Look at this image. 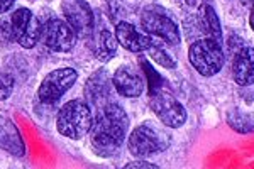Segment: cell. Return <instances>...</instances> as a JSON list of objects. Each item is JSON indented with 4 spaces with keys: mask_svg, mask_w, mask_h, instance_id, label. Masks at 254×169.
<instances>
[{
    "mask_svg": "<svg viewBox=\"0 0 254 169\" xmlns=\"http://www.w3.org/2000/svg\"><path fill=\"white\" fill-rule=\"evenodd\" d=\"M243 3H253V0H241Z\"/></svg>",
    "mask_w": 254,
    "mask_h": 169,
    "instance_id": "obj_25",
    "label": "cell"
},
{
    "mask_svg": "<svg viewBox=\"0 0 254 169\" xmlns=\"http://www.w3.org/2000/svg\"><path fill=\"white\" fill-rule=\"evenodd\" d=\"M126 169H158V166L153 163H146V161H134V163L126 164Z\"/></svg>",
    "mask_w": 254,
    "mask_h": 169,
    "instance_id": "obj_21",
    "label": "cell"
},
{
    "mask_svg": "<svg viewBox=\"0 0 254 169\" xmlns=\"http://www.w3.org/2000/svg\"><path fill=\"white\" fill-rule=\"evenodd\" d=\"M116 51H117V38L110 31H107V29H104V31L98 34L95 56L100 61H109L114 57Z\"/></svg>",
    "mask_w": 254,
    "mask_h": 169,
    "instance_id": "obj_16",
    "label": "cell"
},
{
    "mask_svg": "<svg viewBox=\"0 0 254 169\" xmlns=\"http://www.w3.org/2000/svg\"><path fill=\"white\" fill-rule=\"evenodd\" d=\"M110 86H109V76L105 69H98L88 78L87 86H85V97L88 100L90 107H95V109H102L109 97Z\"/></svg>",
    "mask_w": 254,
    "mask_h": 169,
    "instance_id": "obj_13",
    "label": "cell"
},
{
    "mask_svg": "<svg viewBox=\"0 0 254 169\" xmlns=\"http://www.w3.org/2000/svg\"><path fill=\"white\" fill-rule=\"evenodd\" d=\"M141 24L144 32L156 38L166 44H178L180 43V31L173 19H170L166 14L154 9H147L142 12Z\"/></svg>",
    "mask_w": 254,
    "mask_h": 169,
    "instance_id": "obj_7",
    "label": "cell"
},
{
    "mask_svg": "<svg viewBox=\"0 0 254 169\" xmlns=\"http://www.w3.org/2000/svg\"><path fill=\"white\" fill-rule=\"evenodd\" d=\"M78 80V73L73 68H58L44 78L38 90V98L44 105H55Z\"/></svg>",
    "mask_w": 254,
    "mask_h": 169,
    "instance_id": "obj_6",
    "label": "cell"
},
{
    "mask_svg": "<svg viewBox=\"0 0 254 169\" xmlns=\"http://www.w3.org/2000/svg\"><path fill=\"white\" fill-rule=\"evenodd\" d=\"M232 78L239 86L254 83V48H243L237 51L232 63Z\"/></svg>",
    "mask_w": 254,
    "mask_h": 169,
    "instance_id": "obj_14",
    "label": "cell"
},
{
    "mask_svg": "<svg viewBox=\"0 0 254 169\" xmlns=\"http://www.w3.org/2000/svg\"><path fill=\"white\" fill-rule=\"evenodd\" d=\"M166 144H163V134H158L153 127L139 125L129 135V152L136 158H147L163 151Z\"/></svg>",
    "mask_w": 254,
    "mask_h": 169,
    "instance_id": "obj_10",
    "label": "cell"
},
{
    "mask_svg": "<svg viewBox=\"0 0 254 169\" xmlns=\"http://www.w3.org/2000/svg\"><path fill=\"white\" fill-rule=\"evenodd\" d=\"M227 123L239 134H251V132H254V117L239 109H232L227 113Z\"/></svg>",
    "mask_w": 254,
    "mask_h": 169,
    "instance_id": "obj_17",
    "label": "cell"
},
{
    "mask_svg": "<svg viewBox=\"0 0 254 169\" xmlns=\"http://www.w3.org/2000/svg\"><path fill=\"white\" fill-rule=\"evenodd\" d=\"M112 83L116 86L119 95L126 98H137L141 97L146 88V83L142 76L139 75L136 69L129 66H121L112 76Z\"/></svg>",
    "mask_w": 254,
    "mask_h": 169,
    "instance_id": "obj_11",
    "label": "cell"
},
{
    "mask_svg": "<svg viewBox=\"0 0 254 169\" xmlns=\"http://www.w3.org/2000/svg\"><path fill=\"white\" fill-rule=\"evenodd\" d=\"M64 19L78 38H88L93 32V12L87 0H61Z\"/></svg>",
    "mask_w": 254,
    "mask_h": 169,
    "instance_id": "obj_8",
    "label": "cell"
},
{
    "mask_svg": "<svg viewBox=\"0 0 254 169\" xmlns=\"http://www.w3.org/2000/svg\"><path fill=\"white\" fill-rule=\"evenodd\" d=\"M41 39L46 44L51 51L56 53H68L75 48L76 43V34L66 20L61 19H51L46 22V26L43 27L41 32Z\"/></svg>",
    "mask_w": 254,
    "mask_h": 169,
    "instance_id": "obj_9",
    "label": "cell"
},
{
    "mask_svg": "<svg viewBox=\"0 0 254 169\" xmlns=\"http://www.w3.org/2000/svg\"><path fill=\"white\" fill-rule=\"evenodd\" d=\"M12 88H14V78L7 73H0V100L9 98Z\"/></svg>",
    "mask_w": 254,
    "mask_h": 169,
    "instance_id": "obj_20",
    "label": "cell"
},
{
    "mask_svg": "<svg viewBox=\"0 0 254 169\" xmlns=\"http://www.w3.org/2000/svg\"><path fill=\"white\" fill-rule=\"evenodd\" d=\"M151 109H153L154 115L165 123L166 127L171 129H178L187 122V110L185 107L180 104L173 97V93L168 88L159 86L153 93H149Z\"/></svg>",
    "mask_w": 254,
    "mask_h": 169,
    "instance_id": "obj_4",
    "label": "cell"
},
{
    "mask_svg": "<svg viewBox=\"0 0 254 169\" xmlns=\"http://www.w3.org/2000/svg\"><path fill=\"white\" fill-rule=\"evenodd\" d=\"M127 129H129V117L121 105L107 104L98 109L97 117L93 118L90 127V142L93 151L102 158L116 154L124 142Z\"/></svg>",
    "mask_w": 254,
    "mask_h": 169,
    "instance_id": "obj_1",
    "label": "cell"
},
{
    "mask_svg": "<svg viewBox=\"0 0 254 169\" xmlns=\"http://www.w3.org/2000/svg\"><path fill=\"white\" fill-rule=\"evenodd\" d=\"M183 2L188 3V5H193V3H195V0H183Z\"/></svg>",
    "mask_w": 254,
    "mask_h": 169,
    "instance_id": "obj_24",
    "label": "cell"
},
{
    "mask_svg": "<svg viewBox=\"0 0 254 169\" xmlns=\"http://www.w3.org/2000/svg\"><path fill=\"white\" fill-rule=\"evenodd\" d=\"M188 59L196 73H200L202 76H214L222 69L225 63L222 43L212 38L195 41L188 49Z\"/></svg>",
    "mask_w": 254,
    "mask_h": 169,
    "instance_id": "obj_3",
    "label": "cell"
},
{
    "mask_svg": "<svg viewBox=\"0 0 254 169\" xmlns=\"http://www.w3.org/2000/svg\"><path fill=\"white\" fill-rule=\"evenodd\" d=\"M116 38L117 43L122 48H126L130 53H142L147 51L153 44L149 36L146 32H141L137 27H134L129 22H119L116 26Z\"/></svg>",
    "mask_w": 254,
    "mask_h": 169,
    "instance_id": "obj_12",
    "label": "cell"
},
{
    "mask_svg": "<svg viewBox=\"0 0 254 169\" xmlns=\"http://www.w3.org/2000/svg\"><path fill=\"white\" fill-rule=\"evenodd\" d=\"M202 24L205 26L208 36H210L212 39L222 43V29H220V22H219V17H217L214 7H210V5L203 7V10H202Z\"/></svg>",
    "mask_w": 254,
    "mask_h": 169,
    "instance_id": "obj_18",
    "label": "cell"
},
{
    "mask_svg": "<svg viewBox=\"0 0 254 169\" xmlns=\"http://www.w3.org/2000/svg\"><path fill=\"white\" fill-rule=\"evenodd\" d=\"M10 24V39L17 41L22 48L31 49L36 46V43L41 39V22L38 17H34V14L29 9H17L12 12L9 17Z\"/></svg>",
    "mask_w": 254,
    "mask_h": 169,
    "instance_id": "obj_5",
    "label": "cell"
},
{
    "mask_svg": "<svg viewBox=\"0 0 254 169\" xmlns=\"http://www.w3.org/2000/svg\"><path fill=\"white\" fill-rule=\"evenodd\" d=\"M15 3V0H0V14H5L7 10H10V7Z\"/></svg>",
    "mask_w": 254,
    "mask_h": 169,
    "instance_id": "obj_22",
    "label": "cell"
},
{
    "mask_svg": "<svg viewBox=\"0 0 254 169\" xmlns=\"http://www.w3.org/2000/svg\"><path fill=\"white\" fill-rule=\"evenodd\" d=\"M249 26L254 31V0H253V7H251V15H249Z\"/></svg>",
    "mask_w": 254,
    "mask_h": 169,
    "instance_id": "obj_23",
    "label": "cell"
},
{
    "mask_svg": "<svg viewBox=\"0 0 254 169\" xmlns=\"http://www.w3.org/2000/svg\"><path fill=\"white\" fill-rule=\"evenodd\" d=\"M147 51H149L151 57H153V59L156 61V63L161 66V68H166V69L176 68V59L168 51H165V49H163L161 46H158V44L153 43Z\"/></svg>",
    "mask_w": 254,
    "mask_h": 169,
    "instance_id": "obj_19",
    "label": "cell"
},
{
    "mask_svg": "<svg viewBox=\"0 0 254 169\" xmlns=\"http://www.w3.org/2000/svg\"><path fill=\"white\" fill-rule=\"evenodd\" d=\"M0 149L12 152L14 156H24L26 146L15 123L5 117H0Z\"/></svg>",
    "mask_w": 254,
    "mask_h": 169,
    "instance_id": "obj_15",
    "label": "cell"
},
{
    "mask_svg": "<svg viewBox=\"0 0 254 169\" xmlns=\"http://www.w3.org/2000/svg\"><path fill=\"white\" fill-rule=\"evenodd\" d=\"M93 117L90 105L83 100H69L60 109L56 117V129L61 135L78 141L90 132Z\"/></svg>",
    "mask_w": 254,
    "mask_h": 169,
    "instance_id": "obj_2",
    "label": "cell"
}]
</instances>
